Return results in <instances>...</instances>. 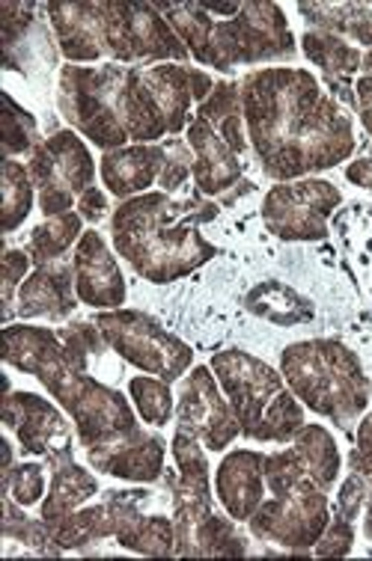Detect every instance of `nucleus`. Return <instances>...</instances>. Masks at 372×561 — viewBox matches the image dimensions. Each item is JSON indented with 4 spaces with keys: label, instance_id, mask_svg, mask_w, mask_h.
Returning a JSON list of instances; mask_svg holds the SVG:
<instances>
[{
    "label": "nucleus",
    "instance_id": "obj_1",
    "mask_svg": "<svg viewBox=\"0 0 372 561\" xmlns=\"http://www.w3.org/2000/svg\"><path fill=\"white\" fill-rule=\"evenodd\" d=\"M241 111L259 167L274 182L331 170L358 146L352 116L307 69L250 72L241 81Z\"/></svg>",
    "mask_w": 372,
    "mask_h": 561
},
{
    "label": "nucleus",
    "instance_id": "obj_2",
    "mask_svg": "<svg viewBox=\"0 0 372 561\" xmlns=\"http://www.w3.org/2000/svg\"><path fill=\"white\" fill-rule=\"evenodd\" d=\"M3 359L7 366L33 375L52 392L54 401H60V408L72 416L75 434L83 449L114 443L140 428L123 392L95 380L87 366L72 359L57 330L40 324H7Z\"/></svg>",
    "mask_w": 372,
    "mask_h": 561
},
{
    "label": "nucleus",
    "instance_id": "obj_3",
    "mask_svg": "<svg viewBox=\"0 0 372 561\" xmlns=\"http://www.w3.org/2000/svg\"><path fill=\"white\" fill-rule=\"evenodd\" d=\"M215 217L217 205L203 196L173 199L165 191H149L120 203L111 217V238L137 274L167 286L215 259L217 247L200 236V226Z\"/></svg>",
    "mask_w": 372,
    "mask_h": 561
},
{
    "label": "nucleus",
    "instance_id": "obj_4",
    "mask_svg": "<svg viewBox=\"0 0 372 561\" xmlns=\"http://www.w3.org/2000/svg\"><path fill=\"white\" fill-rule=\"evenodd\" d=\"M57 48L72 66L83 62H185L191 54L156 3H63L45 7Z\"/></svg>",
    "mask_w": 372,
    "mask_h": 561
},
{
    "label": "nucleus",
    "instance_id": "obj_5",
    "mask_svg": "<svg viewBox=\"0 0 372 561\" xmlns=\"http://www.w3.org/2000/svg\"><path fill=\"white\" fill-rule=\"evenodd\" d=\"M167 24L177 31L188 54L200 66L233 72L238 66L292 60L295 36L280 3L248 0L236 15H208L200 0L191 3H156Z\"/></svg>",
    "mask_w": 372,
    "mask_h": 561
},
{
    "label": "nucleus",
    "instance_id": "obj_6",
    "mask_svg": "<svg viewBox=\"0 0 372 561\" xmlns=\"http://www.w3.org/2000/svg\"><path fill=\"white\" fill-rule=\"evenodd\" d=\"M280 375L304 408L337 428H352L354 419L370 408L372 387L361 359L337 339H311L283 347Z\"/></svg>",
    "mask_w": 372,
    "mask_h": 561
},
{
    "label": "nucleus",
    "instance_id": "obj_7",
    "mask_svg": "<svg viewBox=\"0 0 372 561\" xmlns=\"http://www.w3.org/2000/svg\"><path fill=\"white\" fill-rule=\"evenodd\" d=\"M266 490L269 496L248 520L250 535L290 552L313 550L331 523V502L328 490L307 472L298 451L266 455Z\"/></svg>",
    "mask_w": 372,
    "mask_h": 561
},
{
    "label": "nucleus",
    "instance_id": "obj_8",
    "mask_svg": "<svg viewBox=\"0 0 372 561\" xmlns=\"http://www.w3.org/2000/svg\"><path fill=\"white\" fill-rule=\"evenodd\" d=\"M212 371L236 413L241 434L257 443H292L307 422L301 404L278 368L248 351H221L212 357Z\"/></svg>",
    "mask_w": 372,
    "mask_h": 561
},
{
    "label": "nucleus",
    "instance_id": "obj_9",
    "mask_svg": "<svg viewBox=\"0 0 372 561\" xmlns=\"http://www.w3.org/2000/svg\"><path fill=\"white\" fill-rule=\"evenodd\" d=\"M95 327L102 330L104 342L116 357L128 366L140 368L144 375L173 383L194 368V351L182 339L167 333L156 318L137 309H108L95 316Z\"/></svg>",
    "mask_w": 372,
    "mask_h": 561
},
{
    "label": "nucleus",
    "instance_id": "obj_10",
    "mask_svg": "<svg viewBox=\"0 0 372 561\" xmlns=\"http://www.w3.org/2000/svg\"><path fill=\"white\" fill-rule=\"evenodd\" d=\"M31 179L36 184V203L42 215H66L78 208L95 182V161L87 144L75 131H57L42 140L27 161Z\"/></svg>",
    "mask_w": 372,
    "mask_h": 561
},
{
    "label": "nucleus",
    "instance_id": "obj_11",
    "mask_svg": "<svg viewBox=\"0 0 372 561\" xmlns=\"http://www.w3.org/2000/svg\"><path fill=\"white\" fill-rule=\"evenodd\" d=\"M57 104L75 131L104 152L132 146L111 104V62H102L99 69L66 62L60 69Z\"/></svg>",
    "mask_w": 372,
    "mask_h": 561
},
{
    "label": "nucleus",
    "instance_id": "obj_12",
    "mask_svg": "<svg viewBox=\"0 0 372 561\" xmlns=\"http://www.w3.org/2000/svg\"><path fill=\"white\" fill-rule=\"evenodd\" d=\"M340 203L342 194L331 182H280L262 199V220L280 241H322L328 238V217Z\"/></svg>",
    "mask_w": 372,
    "mask_h": 561
},
{
    "label": "nucleus",
    "instance_id": "obj_13",
    "mask_svg": "<svg viewBox=\"0 0 372 561\" xmlns=\"http://www.w3.org/2000/svg\"><path fill=\"white\" fill-rule=\"evenodd\" d=\"M173 460L177 472L167 476L173 493V523H177V556H191L196 529L215 514L212 511V479H208L206 446L196 437L179 431L173 434Z\"/></svg>",
    "mask_w": 372,
    "mask_h": 561
},
{
    "label": "nucleus",
    "instance_id": "obj_14",
    "mask_svg": "<svg viewBox=\"0 0 372 561\" xmlns=\"http://www.w3.org/2000/svg\"><path fill=\"white\" fill-rule=\"evenodd\" d=\"M177 428L200 439L206 451H227L241 434V425L212 366H194L191 375L182 378L177 399Z\"/></svg>",
    "mask_w": 372,
    "mask_h": 561
},
{
    "label": "nucleus",
    "instance_id": "obj_15",
    "mask_svg": "<svg viewBox=\"0 0 372 561\" xmlns=\"http://www.w3.org/2000/svg\"><path fill=\"white\" fill-rule=\"evenodd\" d=\"M3 425L21 443L24 455L48 458L52 451L72 446V428L52 401L36 392H7L3 396Z\"/></svg>",
    "mask_w": 372,
    "mask_h": 561
},
{
    "label": "nucleus",
    "instance_id": "obj_16",
    "mask_svg": "<svg viewBox=\"0 0 372 561\" xmlns=\"http://www.w3.org/2000/svg\"><path fill=\"white\" fill-rule=\"evenodd\" d=\"M72 271L75 291L83 307H93L99 312L125 307V297H128L125 276L116 265L114 253L108 250L104 238L95 229H87L81 241L75 244Z\"/></svg>",
    "mask_w": 372,
    "mask_h": 561
},
{
    "label": "nucleus",
    "instance_id": "obj_17",
    "mask_svg": "<svg viewBox=\"0 0 372 561\" xmlns=\"http://www.w3.org/2000/svg\"><path fill=\"white\" fill-rule=\"evenodd\" d=\"M116 514V541L120 547L140 556H177V523L165 514H144L153 500L146 490H111L104 493Z\"/></svg>",
    "mask_w": 372,
    "mask_h": 561
},
{
    "label": "nucleus",
    "instance_id": "obj_18",
    "mask_svg": "<svg viewBox=\"0 0 372 561\" xmlns=\"http://www.w3.org/2000/svg\"><path fill=\"white\" fill-rule=\"evenodd\" d=\"M167 443L158 434L137 428L125 437L104 443L95 449H87L90 467H95L104 476H114L123 481H137V484H153L165 476Z\"/></svg>",
    "mask_w": 372,
    "mask_h": 561
},
{
    "label": "nucleus",
    "instance_id": "obj_19",
    "mask_svg": "<svg viewBox=\"0 0 372 561\" xmlns=\"http://www.w3.org/2000/svg\"><path fill=\"white\" fill-rule=\"evenodd\" d=\"M266 451L233 449L215 470V496L236 523H248L266 500Z\"/></svg>",
    "mask_w": 372,
    "mask_h": 561
},
{
    "label": "nucleus",
    "instance_id": "obj_20",
    "mask_svg": "<svg viewBox=\"0 0 372 561\" xmlns=\"http://www.w3.org/2000/svg\"><path fill=\"white\" fill-rule=\"evenodd\" d=\"M185 140L194 154V184L200 187V196H224L229 187L241 184L245 167L241 154L229 149V144L203 116H194L185 128Z\"/></svg>",
    "mask_w": 372,
    "mask_h": 561
},
{
    "label": "nucleus",
    "instance_id": "obj_21",
    "mask_svg": "<svg viewBox=\"0 0 372 561\" xmlns=\"http://www.w3.org/2000/svg\"><path fill=\"white\" fill-rule=\"evenodd\" d=\"M75 307H78V291H75L72 262L66 265L60 259L33 267L15 297V316L19 318L63 321L72 316Z\"/></svg>",
    "mask_w": 372,
    "mask_h": 561
},
{
    "label": "nucleus",
    "instance_id": "obj_22",
    "mask_svg": "<svg viewBox=\"0 0 372 561\" xmlns=\"http://www.w3.org/2000/svg\"><path fill=\"white\" fill-rule=\"evenodd\" d=\"M165 161V144H132L104 152L99 161V175L108 194L116 199H132V196L149 194V187L161 179Z\"/></svg>",
    "mask_w": 372,
    "mask_h": 561
},
{
    "label": "nucleus",
    "instance_id": "obj_23",
    "mask_svg": "<svg viewBox=\"0 0 372 561\" xmlns=\"http://www.w3.org/2000/svg\"><path fill=\"white\" fill-rule=\"evenodd\" d=\"M48 470H52V484H48V496L42 500V520L57 523L63 517H69L72 511L93 500L99 493V481L93 472H87L72 458V446L69 449L52 451L48 455Z\"/></svg>",
    "mask_w": 372,
    "mask_h": 561
},
{
    "label": "nucleus",
    "instance_id": "obj_24",
    "mask_svg": "<svg viewBox=\"0 0 372 561\" xmlns=\"http://www.w3.org/2000/svg\"><path fill=\"white\" fill-rule=\"evenodd\" d=\"M304 19L316 24V31L334 33L342 39L372 48V0H337V3H298Z\"/></svg>",
    "mask_w": 372,
    "mask_h": 561
},
{
    "label": "nucleus",
    "instance_id": "obj_25",
    "mask_svg": "<svg viewBox=\"0 0 372 561\" xmlns=\"http://www.w3.org/2000/svg\"><path fill=\"white\" fill-rule=\"evenodd\" d=\"M48 535H52V543L57 550H81L87 543L114 538L116 514L108 500L99 502V505H81L69 517L48 523Z\"/></svg>",
    "mask_w": 372,
    "mask_h": 561
},
{
    "label": "nucleus",
    "instance_id": "obj_26",
    "mask_svg": "<svg viewBox=\"0 0 372 561\" xmlns=\"http://www.w3.org/2000/svg\"><path fill=\"white\" fill-rule=\"evenodd\" d=\"M196 116H203L215 128L229 149L236 154L248 152V134H245V111H241V83L221 81L206 102L196 107Z\"/></svg>",
    "mask_w": 372,
    "mask_h": 561
},
{
    "label": "nucleus",
    "instance_id": "obj_27",
    "mask_svg": "<svg viewBox=\"0 0 372 561\" xmlns=\"http://www.w3.org/2000/svg\"><path fill=\"white\" fill-rule=\"evenodd\" d=\"M292 449L298 451L304 467H307V472L316 479L319 488L331 490L337 484L342 470V455L337 439L325 425H304L292 439Z\"/></svg>",
    "mask_w": 372,
    "mask_h": 561
},
{
    "label": "nucleus",
    "instance_id": "obj_28",
    "mask_svg": "<svg viewBox=\"0 0 372 561\" xmlns=\"http://www.w3.org/2000/svg\"><path fill=\"white\" fill-rule=\"evenodd\" d=\"M245 304L253 316L266 318L271 324L280 327H292V324H304L313 318V304L304 300V297L295 291V288L283 286V283H259L248 297Z\"/></svg>",
    "mask_w": 372,
    "mask_h": 561
},
{
    "label": "nucleus",
    "instance_id": "obj_29",
    "mask_svg": "<svg viewBox=\"0 0 372 561\" xmlns=\"http://www.w3.org/2000/svg\"><path fill=\"white\" fill-rule=\"evenodd\" d=\"M301 48H304V57L316 62L322 72L334 78V81H346V78L361 72L363 51L349 45L342 36H334V33L325 31H307L301 36Z\"/></svg>",
    "mask_w": 372,
    "mask_h": 561
},
{
    "label": "nucleus",
    "instance_id": "obj_30",
    "mask_svg": "<svg viewBox=\"0 0 372 561\" xmlns=\"http://www.w3.org/2000/svg\"><path fill=\"white\" fill-rule=\"evenodd\" d=\"M83 217L78 211H66V215L45 217L36 229H33L31 241H27V253H31L33 265H48L57 262L66 250L81 241Z\"/></svg>",
    "mask_w": 372,
    "mask_h": 561
},
{
    "label": "nucleus",
    "instance_id": "obj_31",
    "mask_svg": "<svg viewBox=\"0 0 372 561\" xmlns=\"http://www.w3.org/2000/svg\"><path fill=\"white\" fill-rule=\"evenodd\" d=\"M0 184H3V232L12 236L31 217L33 203H36V184H33L27 163H19L15 158H3Z\"/></svg>",
    "mask_w": 372,
    "mask_h": 561
},
{
    "label": "nucleus",
    "instance_id": "obj_32",
    "mask_svg": "<svg viewBox=\"0 0 372 561\" xmlns=\"http://www.w3.org/2000/svg\"><path fill=\"white\" fill-rule=\"evenodd\" d=\"M128 399L135 404L137 416L144 419L146 425L165 428L170 419L177 416V399L173 389L161 378H149V375H137L128 380Z\"/></svg>",
    "mask_w": 372,
    "mask_h": 561
},
{
    "label": "nucleus",
    "instance_id": "obj_33",
    "mask_svg": "<svg viewBox=\"0 0 372 561\" xmlns=\"http://www.w3.org/2000/svg\"><path fill=\"white\" fill-rule=\"evenodd\" d=\"M0 125H3V158L31 154L42 144L36 116L27 107H21L12 99V92H3V116H0Z\"/></svg>",
    "mask_w": 372,
    "mask_h": 561
},
{
    "label": "nucleus",
    "instance_id": "obj_34",
    "mask_svg": "<svg viewBox=\"0 0 372 561\" xmlns=\"http://www.w3.org/2000/svg\"><path fill=\"white\" fill-rule=\"evenodd\" d=\"M3 493L19 502L21 508L40 505L45 496V467L42 463H19L3 472Z\"/></svg>",
    "mask_w": 372,
    "mask_h": 561
},
{
    "label": "nucleus",
    "instance_id": "obj_35",
    "mask_svg": "<svg viewBox=\"0 0 372 561\" xmlns=\"http://www.w3.org/2000/svg\"><path fill=\"white\" fill-rule=\"evenodd\" d=\"M33 259L27 250H7L3 255V324H10L12 316H15V297H19L21 283L31 276Z\"/></svg>",
    "mask_w": 372,
    "mask_h": 561
},
{
    "label": "nucleus",
    "instance_id": "obj_36",
    "mask_svg": "<svg viewBox=\"0 0 372 561\" xmlns=\"http://www.w3.org/2000/svg\"><path fill=\"white\" fill-rule=\"evenodd\" d=\"M165 146H167V161L158 184L165 187V194H173V191H179V187L191 179V170H194V154H191L188 140H177V137H173V140H165Z\"/></svg>",
    "mask_w": 372,
    "mask_h": 561
},
{
    "label": "nucleus",
    "instance_id": "obj_37",
    "mask_svg": "<svg viewBox=\"0 0 372 561\" xmlns=\"http://www.w3.org/2000/svg\"><path fill=\"white\" fill-rule=\"evenodd\" d=\"M354 543V523L340 517V514H334L331 523H328V529L319 538V543L313 547L319 559H340V556H349L352 552Z\"/></svg>",
    "mask_w": 372,
    "mask_h": 561
},
{
    "label": "nucleus",
    "instance_id": "obj_38",
    "mask_svg": "<svg viewBox=\"0 0 372 561\" xmlns=\"http://www.w3.org/2000/svg\"><path fill=\"white\" fill-rule=\"evenodd\" d=\"M367 493H370V484L363 479L361 472H354L349 479L342 481L340 496H337V514L346 517V520H358L363 514V505H367Z\"/></svg>",
    "mask_w": 372,
    "mask_h": 561
},
{
    "label": "nucleus",
    "instance_id": "obj_39",
    "mask_svg": "<svg viewBox=\"0 0 372 561\" xmlns=\"http://www.w3.org/2000/svg\"><path fill=\"white\" fill-rule=\"evenodd\" d=\"M352 470L361 472L367 484H372V410L361 419L358 425V437H354L352 451Z\"/></svg>",
    "mask_w": 372,
    "mask_h": 561
},
{
    "label": "nucleus",
    "instance_id": "obj_40",
    "mask_svg": "<svg viewBox=\"0 0 372 561\" xmlns=\"http://www.w3.org/2000/svg\"><path fill=\"white\" fill-rule=\"evenodd\" d=\"M78 215L90 224H99L104 215H108V196H104L102 187H90L87 194L78 199Z\"/></svg>",
    "mask_w": 372,
    "mask_h": 561
},
{
    "label": "nucleus",
    "instance_id": "obj_41",
    "mask_svg": "<svg viewBox=\"0 0 372 561\" xmlns=\"http://www.w3.org/2000/svg\"><path fill=\"white\" fill-rule=\"evenodd\" d=\"M354 107L361 113L363 128L372 134V78H361L354 83Z\"/></svg>",
    "mask_w": 372,
    "mask_h": 561
},
{
    "label": "nucleus",
    "instance_id": "obj_42",
    "mask_svg": "<svg viewBox=\"0 0 372 561\" xmlns=\"http://www.w3.org/2000/svg\"><path fill=\"white\" fill-rule=\"evenodd\" d=\"M346 179L372 194V158H361V161L349 163L346 167Z\"/></svg>",
    "mask_w": 372,
    "mask_h": 561
},
{
    "label": "nucleus",
    "instance_id": "obj_43",
    "mask_svg": "<svg viewBox=\"0 0 372 561\" xmlns=\"http://www.w3.org/2000/svg\"><path fill=\"white\" fill-rule=\"evenodd\" d=\"M363 535H367V541H372V484L367 493V505H363Z\"/></svg>",
    "mask_w": 372,
    "mask_h": 561
},
{
    "label": "nucleus",
    "instance_id": "obj_44",
    "mask_svg": "<svg viewBox=\"0 0 372 561\" xmlns=\"http://www.w3.org/2000/svg\"><path fill=\"white\" fill-rule=\"evenodd\" d=\"M361 72L363 78H372V48L363 54V62H361Z\"/></svg>",
    "mask_w": 372,
    "mask_h": 561
}]
</instances>
